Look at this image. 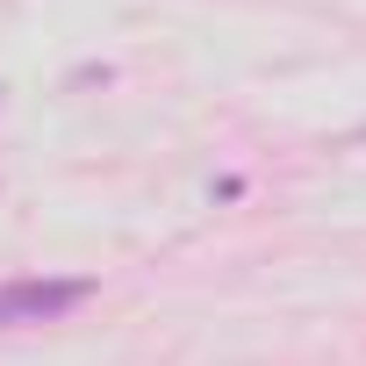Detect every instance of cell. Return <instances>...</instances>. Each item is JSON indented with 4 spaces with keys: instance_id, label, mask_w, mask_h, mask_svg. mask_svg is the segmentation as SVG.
<instances>
[{
    "instance_id": "cell-1",
    "label": "cell",
    "mask_w": 366,
    "mask_h": 366,
    "mask_svg": "<svg viewBox=\"0 0 366 366\" xmlns=\"http://www.w3.org/2000/svg\"><path fill=\"white\" fill-rule=\"evenodd\" d=\"M79 302H94V280H8L0 287V330H22V323H58Z\"/></svg>"
}]
</instances>
